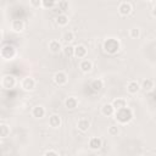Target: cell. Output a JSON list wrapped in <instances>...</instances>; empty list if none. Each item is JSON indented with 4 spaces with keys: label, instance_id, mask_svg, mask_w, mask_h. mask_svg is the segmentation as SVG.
<instances>
[{
    "label": "cell",
    "instance_id": "cell-1",
    "mask_svg": "<svg viewBox=\"0 0 156 156\" xmlns=\"http://www.w3.org/2000/svg\"><path fill=\"white\" fill-rule=\"evenodd\" d=\"M113 116H115V118H116V121H117L118 123H121V124H127V123H129V122L133 119L134 113H133V111H132L128 106H126V107H123V108L116 110V112H115Z\"/></svg>",
    "mask_w": 156,
    "mask_h": 156
},
{
    "label": "cell",
    "instance_id": "cell-2",
    "mask_svg": "<svg viewBox=\"0 0 156 156\" xmlns=\"http://www.w3.org/2000/svg\"><path fill=\"white\" fill-rule=\"evenodd\" d=\"M102 48H104V51L110 54V55H115L121 49V43L116 39V38H107L105 39L104 44H102Z\"/></svg>",
    "mask_w": 156,
    "mask_h": 156
},
{
    "label": "cell",
    "instance_id": "cell-3",
    "mask_svg": "<svg viewBox=\"0 0 156 156\" xmlns=\"http://www.w3.org/2000/svg\"><path fill=\"white\" fill-rule=\"evenodd\" d=\"M15 56H16V49L12 45L7 44V45L2 46V49H1V57L4 60H12Z\"/></svg>",
    "mask_w": 156,
    "mask_h": 156
},
{
    "label": "cell",
    "instance_id": "cell-4",
    "mask_svg": "<svg viewBox=\"0 0 156 156\" xmlns=\"http://www.w3.org/2000/svg\"><path fill=\"white\" fill-rule=\"evenodd\" d=\"M16 85V78L11 74H5L2 78H1V87L6 90L9 89H12L13 87Z\"/></svg>",
    "mask_w": 156,
    "mask_h": 156
},
{
    "label": "cell",
    "instance_id": "cell-5",
    "mask_svg": "<svg viewBox=\"0 0 156 156\" xmlns=\"http://www.w3.org/2000/svg\"><path fill=\"white\" fill-rule=\"evenodd\" d=\"M52 79H54L55 84L58 85V87H62V85L67 84V82H68V77H67L66 72H63V71L56 72V73L54 74V78H52Z\"/></svg>",
    "mask_w": 156,
    "mask_h": 156
},
{
    "label": "cell",
    "instance_id": "cell-6",
    "mask_svg": "<svg viewBox=\"0 0 156 156\" xmlns=\"http://www.w3.org/2000/svg\"><path fill=\"white\" fill-rule=\"evenodd\" d=\"M21 88L26 91H32L35 88V80L32 77H24L21 82Z\"/></svg>",
    "mask_w": 156,
    "mask_h": 156
},
{
    "label": "cell",
    "instance_id": "cell-7",
    "mask_svg": "<svg viewBox=\"0 0 156 156\" xmlns=\"http://www.w3.org/2000/svg\"><path fill=\"white\" fill-rule=\"evenodd\" d=\"M132 11H133V6L129 2H127V1L121 2L119 6H118V13L121 16H124V17L126 16H129L132 13Z\"/></svg>",
    "mask_w": 156,
    "mask_h": 156
},
{
    "label": "cell",
    "instance_id": "cell-8",
    "mask_svg": "<svg viewBox=\"0 0 156 156\" xmlns=\"http://www.w3.org/2000/svg\"><path fill=\"white\" fill-rule=\"evenodd\" d=\"M10 28L15 33H21L24 29V22L22 20H12L10 23Z\"/></svg>",
    "mask_w": 156,
    "mask_h": 156
},
{
    "label": "cell",
    "instance_id": "cell-9",
    "mask_svg": "<svg viewBox=\"0 0 156 156\" xmlns=\"http://www.w3.org/2000/svg\"><path fill=\"white\" fill-rule=\"evenodd\" d=\"M48 48H49V50H50L52 54H58L61 50H63L62 44H61L58 40H56V39L50 40L49 44H48Z\"/></svg>",
    "mask_w": 156,
    "mask_h": 156
},
{
    "label": "cell",
    "instance_id": "cell-10",
    "mask_svg": "<svg viewBox=\"0 0 156 156\" xmlns=\"http://www.w3.org/2000/svg\"><path fill=\"white\" fill-rule=\"evenodd\" d=\"M61 124H62V119H61V117H60L58 115L54 113V115H51V116L49 117V126H50L51 128H54V129L60 128Z\"/></svg>",
    "mask_w": 156,
    "mask_h": 156
},
{
    "label": "cell",
    "instance_id": "cell-11",
    "mask_svg": "<svg viewBox=\"0 0 156 156\" xmlns=\"http://www.w3.org/2000/svg\"><path fill=\"white\" fill-rule=\"evenodd\" d=\"M79 68H80L82 72L89 73V72H91V69H93V62H91L90 60H88V58H83V60L80 61V63H79Z\"/></svg>",
    "mask_w": 156,
    "mask_h": 156
},
{
    "label": "cell",
    "instance_id": "cell-12",
    "mask_svg": "<svg viewBox=\"0 0 156 156\" xmlns=\"http://www.w3.org/2000/svg\"><path fill=\"white\" fill-rule=\"evenodd\" d=\"M77 128H78V130H80L83 133L88 132V129L90 128V121L88 118H80V119H78Z\"/></svg>",
    "mask_w": 156,
    "mask_h": 156
},
{
    "label": "cell",
    "instance_id": "cell-13",
    "mask_svg": "<svg viewBox=\"0 0 156 156\" xmlns=\"http://www.w3.org/2000/svg\"><path fill=\"white\" fill-rule=\"evenodd\" d=\"M87 54H88V50H87V48L84 45L80 44V45L74 46V57H77V58H84L87 56Z\"/></svg>",
    "mask_w": 156,
    "mask_h": 156
},
{
    "label": "cell",
    "instance_id": "cell-14",
    "mask_svg": "<svg viewBox=\"0 0 156 156\" xmlns=\"http://www.w3.org/2000/svg\"><path fill=\"white\" fill-rule=\"evenodd\" d=\"M115 112H116V108L113 107L112 104H105V105H102V107H101V113H102L104 116H106V117L113 116Z\"/></svg>",
    "mask_w": 156,
    "mask_h": 156
},
{
    "label": "cell",
    "instance_id": "cell-15",
    "mask_svg": "<svg viewBox=\"0 0 156 156\" xmlns=\"http://www.w3.org/2000/svg\"><path fill=\"white\" fill-rule=\"evenodd\" d=\"M102 146V139L99 136H93L89 140V147L91 150H99Z\"/></svg>",
    "mask_w": 156,
    "mask_h": 156
},
{
    "label": "cell",
    "instance_id": "cell-16",
    "mask_svg": "<svg viewBox=\"0 0 156 156\" xmlns=\"http://www.w3.org/2000/svg\"><path fill=\"white\" fill-rule=\"evenodd\" d=\"M78 106V99L74 98V96H68L66 100H65V107L67 110H74L77 108Z\"/></svg>",
    "mask_w": 156,
    "mask_h": 156
},
{
    "label": "cell",
    "instance_id": "cell-17",
    "mask_svg": "<svg viewBox=\"0 0 156 156\" xmlns=\"http://www.w3.org/2000/svg\"><path fill=\"white\" fill-rule=\"evenodd\" d=\"M140 89H141V88H140V84H139L136 80H130V82H128V84H127V91H128L129 94H136Z\"/></svg>",
    "mask_w": 156,
    "mask_h": 156
},
{
    "label": "cell",
    "instance_id": "cell-18",
    "mask_svg": "<svg viewBox=\"0 0 156 156\" xmlns=\"http://www.w3.org/2000/svg\"><path fill=\"white\" fill-rule=\"evenodd\" d=\"M32 116L34 118H43L45 116V108L41 105H37L32 110Z\"/></svg>",
    "mask_w": 156,
    "mask_h": 156
},
{
    "label": "cell",
    "instance_id": "cell-19",
    "mask_svg": "<svg viewBox=\"0 0 156 156\" xmlns=\"http://www.w3.org/2000/svg\"><path fill=\"white\" fill-rule=\"evenodd\" d=\"M140 88H141L145 93L151 91V90L154 89V80H152V79H150V78H145V79L141 82Z\"/></svg>",
    "mask_w": 156,
    "mask_h": 156
},
{
    "label": "cell",
    "instance_id": "cell-20",
    "mask_svg": "<svg viewBox=\"0 0 156 156\" xmlns=\"http://www.w3.org/2000/svg\"><path fill=\"white\" fill-rule=\"evenodd\" d=\"M90 88L94 93H99L102 88H104V80L102 79H94L91 83H90Z\"/></svg>",
    "mask_w": 156,
    "mask_h": 156
},
{
    "label": "cell",
    "instance_id": "cell-21",
    "mask_svg": "<svg viewBox=\"0 0 156 156\" xmlns=\"http://www.w3.org/2000/svg\"><path fill=\"white\" fill-rule=\"evenodd\" d=\"M68 22H69V18H68V16H67L66 13H60V15L56 17V23H57L58 26H61V27L67 26Z\"/></svg>",
    "mask_w": 156,
    "mask_h": 156
},
{
    "label": "cell",
    "instance_id": "cell-22",
    "mask_svg": "<svg viewBox=\"0 0 156 156\" xmlns=\"http://www.w3.org/2000/svg\"><path fill=\"white\" fill-rule=\"evenodd\" d=\"M111 104L113 105V107H115L116 110H119V108H123V107L127 106V101H126V99H123V98H117V99H115Z\"/></svg>",
    "mask_w": 156,
    "mask_h": 156
},
{
    "label": "cell",
    "instance_id": "cell-23",
    "mask_svg": "<svg viewBox=\"0 0 156 156\" xmlns=\"http://www.w3.org/2000/svg\"><path fill=\"white\" fill-rule=\"evenodd\" d=\"M10 132H11L10 126L2 122V123L0 124V136H1L2 139H5V138H7V136L10 135Z\"/></svg>",
    "mask_w": 156,
    "mask_h": 156
},
{
    "label": "cell",
    "instance_id": "cell-24",
    "mask_svg": "<svg viewBox=\"0 0 156 156\" xmlns=\"http://www.w3.org/2000/svg\"><path fill=\"white\" fill-rule=\"evenodd\" d=\"M73 40H74V33H73V32L67 30V32H65V33L62 34V41H63V43L69 44V43H72Z\"/></svg>",
    "mask_w": 156,
    "mask_h": 156
},
{
    "label": "cell",
    "instance_id": "cell-25",
    "mask_svg": "<svg viewBox=\"0 0 156 156\" xmlns=\"http://www.w3.org/2000/svg\"><path fill=\"white\" fill-rule=\"evenodd\" d=\"M63 54H65L67 57H72V56H74V46L67 44V45L63 48Z\"/></svg>",
    "mask_w": 156,
    "mask_h": 156
},
{
    "label": "cell",
    "instance_id": "cell-26",
    "mask_svg": "<svg viewBox=\"0 0 156 156\" xmlns=\"http://www.w3.org/2000/svg\"><path fill=\"white\" fill-rule=\"evenodd\" d=\"M129 37L132 39H138L140 37V29L138 27H133L129 29Z\"/></svg>",
    "mask_w": 156,
    "mask_h": 156
},
{
    "label": "cell",
    "instance_id": "cell-27",
    "mask_svg": "<svg viewBox=\"0 0 156 156\" xmlns=\"http://www.w3.org/2000/svg\"><path fill=\"white\" fill-rule=\"evenodd\" d=\"M58 10L62 11V13H65L68 10V1L67 0H60L58 1Z\"/></svg>",
    "mask_w": 156,
    "mask_h": 156
},
{
    "label": "cell",
    "instance_id": "cell-28",
    "mask_svg": "<svg viewBox=\"0 0 156 156\" xmlns=\"http://www.w3.org/2000/svg\"><path fill=\"white\" fill-rule=\"evenodd\" d=\"M43 2V7L44 9H52L55 5H56V0H41Z\"/></svg>",
    "mask_w": 156,
    "mask_h": 156
},
{
    "label": "cell",
    "instance_id": "cell-29",
    "mask_svg": "<svg viewBox=\"0 0 156 156\" xmlns=\"http://www.w3.org/2000/svg\"><path fill=\"white\" fill-rule=\"evenodd\" d=\"M107 133H108L111 136H115V135H117V134L119 133V129H118L117 126H110L108 129H107Z\"/></svg>",
    "mask_w": 156,
    "mask_h": 156
},
{
    "label": "cell",
    "instance_id": "cell-30",
    "mask_svg": "<svg viewBox=\"0 0 156 156\" xmlns=\"http://www.w3.org/2000/svg\"><path fill=\"white\" fill-rule=\"evenodd\" d=\"M29 2H30V6H32V7H35V9H38V7H43V2H41V0H29Z\"/></svg>",
    "mask_w": 156,
    "mask_h": 156
},
{
    "label": "cell",
    "instance_id": "cell-31",
    "mask_svg": "<svg viewBox=\"0 0 156 156\" xmlns=\"http://www.w3.org/2000/svg\"><path fill=\"white\" fill-rule=\"evenodd\" d=\"M44 155H45V156H57L58 152L55 151V150H48V151L44 152Z\"/></svg>",
    "mask_w": 156,
    "mask_h": 156
},
{
    "label": "cell",
    "instance_id": "cell-32",
    "mask_svg": "<svg viewBox=\"0 0 156 156\" xmlns=\"http://www.w3.org/2000/svg\"><path fill=\"white\" fill-rule=\"evenodd\" d=\"M151 15H152V17H155V18H156V6H154V7H152V10H151Z\"/></svg>",
    "mask_w": 156,
    "mask_h": 156
},
{
    "label": "cell",
    "instance_id": "cell-33",
    "mask_svg": "<svg viewBox=\"0 0 156 156\" xmlns=\"http://www.w3.org/2000/svg\"><path fill=\"white\" fill-rule=\"evenodd\" d=\"M146 1H149V2H152V1H155V0H146Z\"/></svg>",
    "mask_w": 156,
    "mask_h": 156
}]
</instances>
